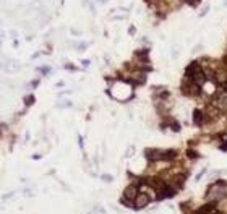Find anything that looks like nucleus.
<instances>
[{"label": "nucleus", "instance_id": "obj_1", "mask_svg": "<svg viewBox=\"0 0 227 214\" xmlns=\"http://www.w3.org/2000/svg\"><path fill=\"white\" fill-rule=\"evenodd\" d=\"M227 195V190H225V183L224 182H216L209 185V188L206 191V199L209 203H214V201H221L224 199Z\"/></svg>", "mask_w": 227, "mask_h": 214}, {"label": "nucleus", "instance_id": "obj_2", "mask_svg": "<svg viewBox=\"0 0 227 214\" xmlns=\"http://www.w3.org/2000/svg\"><path fill=\"white\" fill-rule=\"evenodd\" d=\"M131 92H133L131 86L125 81H117L110 88V96L118 99V101H127L128 97H131Z\"/></svg>", "mask_w": 227, "mask_h": 214}, {"label": "nucleus", "instance_id": "obj_3", "mask_svg": "<svg viewBox=\"0 0 227 214\" xmlns=\"http://www.w3.org/2000/svg\"><path fill=\"white\" fill-rule=\"evenodd\" d=\"M146 156L151 162H159V161H170L174 159L177 153L175 151H161V149H148Z\"/></svg>", "mask_w": 227, "mask_h": 214}, {"label": "nucleus", "instance_id": "obj_4", "mask_svg": "<svg viewBox=\"0 0 227 214\" xmlns=\"http://www.w3.org/2000/svg\"><path fill=\"white\" fill-rule=\"evenodd\" d=\"M149 201H151V196L148 193H138L136 198L133 199V206H135V208H138V209H141V208H145V206L149 204Z\"/></svg>", "mask_w": 227, "mask_h": 214}, {"label": "nucleus", "instance_id": "obj_5", "mask_svg": "<svg viewBox=\"0 0 227 214\" xmlns=\"http://www.w3.org/2000/svg\"><path fill=\"white\" fill-rule=\"evenodd\" d=\"M138 193H140V188H138V185H130V187H127L123 198H128V199H130V203L133 204V199L136 198V195H138Z\"/></svg>", "mask_w": 227, "mask_h": 214}, {"label": "nucleus", "instance_id": "obj_6", "mask_svg": "<svg viewBox=\"0 0 227 214\" xmlns=\"http://www.w3.org/2000/svg\"><path fill=\"white\" fill-rule=\"evenodd\" d=\"M216 104H217V109L222 110V112H227V92H219L217 94V99H216Z\"/></svg>", "mask_w": 227, "mask_h": 214}, {"label": "nucleus", "instance_id": "obj_7", "mask_svg": "<svg viewBox=\"0 0 227 214\" xmlns=\"http://www.w3.org/2000/svg\"><path fill=\"white\" fill-rule=\"evenodd\" d=\"M203 122H204V114H203V110L201 109H195L193 110V123L195 125H203Z\"/></svg>", "mask_w": 227, "mask_h": 214}, {"label": "nucleus", "instance_id": "obj_8", "mask_svg": "<svg viewBox=\"0 0 227 214\" xmlns=\"http://www.w3.org/2000/svg\"><path fill=\"white\" fill-rule=\"evenodd\" d=\"M33 102H34V97H33V96H28V99H26V104H28V105H31Z\"/></svg>", "mask_w": 227, "mask_h": 214}, {"label": "nucleus", "instance_id": "obj_9", "mask_svg": "<svg viewBox=\"0 0 227 214\" xmlns=\"http://www.w3.org/2000/svg\"><path fill=\"white\" fill-rule=\"evenodd\" d=\"M204 172H206V169H203V170H201V172H200V174H198V175H196V180H200V178H201V177L204 175Z\"/></svg>", "mask_w": 227, "mask_h": 214}, {"label": "nucleus", "instance_id": "obj_10", "mask_svg": "<svg viewBox=\"0 0 227 214\" xmlns=\"http://www.w3.org/2000/svg\"><path fill=\"white\" fill-rule=\"evenodd\" d=\"M88 47V44H86V42H84V44H81L80 47H78V49H80V51H84V49H86Z\"/></svg>", "mask_w": 227, "mask_h": 214}, {"label": "nucleus", "instance_id": "obj_11", "mask_svg": "<svg viewBox=\"0 0 227 214\" xmlns=\"http://www.w3.org/2000/svg\"><path fill=\"white\" fill-rule=\"evenodd\" d=\"M224 88H225V92H227V81L224 83Z\"/></svg>", "mask_w": 227, "mask_h": 214}, {"label": "nucleus", "instance_id": "obj_12", "mask_svg": "<svg viewBox=\"0 0 227 214\" xmlns=\"http://www.w3.org/2000/svg\"><path fill=\"white\" fill-rule=\"evenodd\" d=\"M99 2H107V0H99Z\"/></svg>", "mask_w": 227, "mask_h": 214}]
</instances>
